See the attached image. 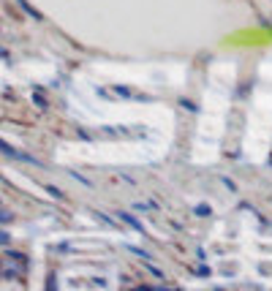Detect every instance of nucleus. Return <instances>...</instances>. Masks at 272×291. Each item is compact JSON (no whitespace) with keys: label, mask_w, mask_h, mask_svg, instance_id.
Wrapping results in <instances>:
<instances>
[{"label":"nucleus","mask_w":272,"mask_h":291,"mask_svg":"<svg viewBox=\"0 0 272 291\" xmlns=\"http://www.w3.org/2000/svg\"><path fill=\"white\" fill-rule=\"evenodd\" d=\"M9 221H11V215L6 210H0V223H9Z\"/></svg>","instance_id":"1"},{"label":"nucleus","mask_w":272,"mask_h":291,"mask_svg":"<svg viewBox=\"0 0 272 291\" xmlns=\"http://www.w3.org/2000/svg\"><path fill=\"white\" fill-rule=\"evenodd\" d=\"M133 291H153V288H147V286H139V288H133Z\"/></svg>","instance_id":"3"},{"label":"nucleus","mask_w":272,"mask_h":291,"mask_svg":"<svg viewBox=\"0 0 272 291\" xmlns=\"http://www.w3.org/2000/svg\"><path fill=\"white\" fill-rule=\"evenodd\" d=\"M0 242H9V234L6 231H0Z\"/></svg>","instance_id":"2"}]
</instances>
